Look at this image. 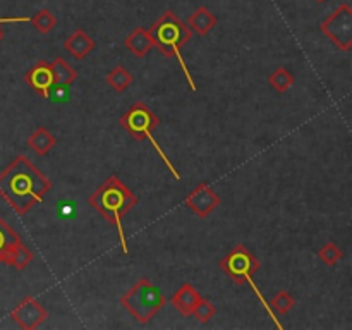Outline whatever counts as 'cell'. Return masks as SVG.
<instances>
[{"label":"cell","mask_w":352,"mask_h":330,"mask_svg":"<svg viewBox=\"0 0 352 330\" xmlns=\"http://www.w3.org/2000/svg\"><path fill=\"white\" fill-rule=\"evenodd\" d=\"M52 182L38 170L26 155H17L0 172V198L6 199L17 215H26L34 205L45 199Z\"/></svg>","instance_id":"6da1fadb"},{"label":"cell","mask_w":352,"mask_h":330,"mask_svg":"<svg viewBox=\"0 0 352 330\" xmlns=\"http://www.w3.org/2000/svg\"><path fill=\"white\" fill-rule=\"evenodd\" d=\"M88 203L100 215L113 223L119 232L120 248H122L124 254H129L126 232L122 227V217L138 205V195H134L117 175H110L89 195Z\"/></svg>","instance_id":"7a4b0ae2"},{"label":"cell","mask_w":352,"mask_h":330,"mask_svg":"<svg viewBox=\"0 0 352 330\" xmlns=\"http://www.w3.org/2000/svg\"><path fill=\"white\" fill-rule=\"evenodd\" d=\"M153 43L165 57L168 58H177L179 65H181L182 72H184L188 85L192 91H196V82L192 79L191 72H189L188 65H186L184 58H182L181 50L186 43H189L192 38L191 28L186 23H182L181 17L174 12V10H165L153 24L150 30Z\"/></svg>","instance_id":"3957f363"},{"label":"cell","mask_w":352,"mask_h":330,"mask_svg":"<svg viewBox=\"0 0 352 330\" xmlns=\"http://www.w3.org/2000/svg\"><path fill=\"white\" fill-rule=\"evenodd\" d=\"M220 267H222L223 274L229 275L236 284L243 285V284H250L251 289L254 291V294L258 296L260 302L263 305L265 311L268 313V316L272 318V322L275 323L277 329H282V323L278 322V318L275 316L274 309L270 308V302L265 299V296L261 294V291L258 289V285L254 284L253 280V274L256 270H260V260L248 250L244 244H236L226 256L222 258L220 261Z\"/></svg>","instance_id":"277c9868"},{"label":"cell","mask_w":352,"mask_h":330,"mask_svg":"<svg viewBox=\"0 0 352 330\" xmlns=\"http://www.w3.org/2000/svg\"><path fill=\"white\" fill-rule=\"evenodd\" d=\"M120 126L127 131L133 138H136L138 141L148 140L153 148L157 150V153L160 155V158L164 160V164L167 165L168 172L175 177V181H181V174L177 172V168L172 165V162L168 160L167 155L164 153L160 144L157 143V140L153 138V131L160 126V117L150 109V107L144 105L143 102H136L133 107L127 109V112L120 117Z\"/></svg>","instance_id":"5b68a950"},{"label":"cell","mask_w":352,"mask_h":330,"mask_svg":"<svg viewBox=\"0 0 352 330\" xmlns=\"http://www.w3.org/2000/svg\"><path fill=\"white\" fill-rule=\"evenodd\" d=\"M120 305L140 323H146L164 308L165 298L160 289L146 277H141L126 294L120 298Z\"/></svg>","instance_id":"8992f818"},{"label":"cell","mask_w":352,"mask_h":330,"mask_svg":"<svg viewBox=\"0 0 352 330\" xmlns=\"http://www.w3.org/2000/svg\"><path fill=\"white\" fill-rule=\"evenodd\" d=\"M33 253L19 234L0 217V265H9L23 272L33 261Z\"/></svg>","instance_id":"52a82bcc"},{"label":"cell","mask_w":352,"mask_h":330,"mask_svg":"<svg viewBox=\"0 0 352 330\" xmlns=\"http://www.w3.org/2000/svg\"><path fill=\"white\" fill-rule=\"evenodd\" d=\"M320 31L332 40L339 50L349 52L352 48V7L340 3L322 24Z\"/></svg>","instance_id":"ba28073f"},{"label":"cell","mask_w":352,"mask_h":330,"mask_svg":"<svg viewBox=\"0 0 352 330\" xmlns=\"http://www.w3.org/2000/svg\"><path fill=\"white\" fill-rule=\"evenodd\" d=\"M48 311L40 305L36 298L26 296L16 308L10 311V318L24 330H34L47 320Z\"/></svg>","instance_id":"9c48e42d"},{"label":"cell","mask_w":352,"mask_h":330,"mask_svg":"<svg viewBox=\"0 0 352 330\" xmlns=\"http://www.w3.org/2000/svg\"><path fill=\"white\" fill-rule=\"evenodd\" d=\"M184 205L191 208L201 219H206L210 213L220 205V196L212 189L208 182H199L184 199Z\"/></svg>","instance_id":"30bf717a"},{"label":"cell","mask_w":352,"mask_h":330,"mask_svg":"<svg viewBox=\"0 0 352 330\" xmlns=\"http://www.w3.org/2000/svg\"><path fill=\"white\" fill-rule=\"evenodd\" d=\"M28 85L40 93L43 98H50V91L54 88V74H52V67L47 60H38L30 71L24 74Z\"/></svg>","instance_id":"8fae6325"},{"label":"cell","mask_w":352,"mask_h":330,"mask_svg":"<svg viewBox=\"0 0 352 330\" xmlns=\"http://www.w3.org/2000/svg\"><path fill=\"white\" fill-rule=\"evenodd\" d=\"M199 299H201V294L198 292V289L188 282V284H182L181 289L172 296L170 302L179 313H182L184 316H191Z\"/></svg>","instance_id":"7c38bea8"},{"label":"cell","mask_w":352,"mask_h":330,"mask_svg":"<svg viewBox=\"0 0 352 330\" xmlns=\"http://www.w3.org/2000/svg\"><path fill=\"white\" fill-rule=\"evenodd\" d=\"M64 47H65V50L72 55V57H76L81 60V58L88 57V55L95 50L96 41L93 40V38L89 36L85 30H76V31H72L71 36L64 41Z\"/></svg>","instance_id":"4fadbf2b"},{"label":"cell","mask_w":352,"mask_h":330,"mask_svg":"<svg viewBox=\"0 0 352 330\" xmlns=\"http://www.w3.org/2000/svg\"><path fill=\"white\" fill-rule=\"evenodd\" d=\"M124 45H126V48L131 52V54L136 55V57L140 58L144 57V55L155 47L150 31H148L146 28H141V26L136 28L133 33L127 34L126 40H124Z\"/></svg>","instance_id":"5bb4252c"},{"label":"cell","mask_w":352,"mask_h":330,"mask_svg":"<svg viewBox=\"0 0 352 330\" xmlns=\"http://www.w3.org/2000/svg\"><path fill=\"white\" fill-rule=\"evenodd\" d=\"M217 23H219V19H217L215 14L205 6L198 7V9L189 16V28H191V31L198 33L199 36H206V34L217 26Z\"/></svg>","instance_id":"9a60e30c"},{"label":"cell","mask_w":352,"mask_h":330,"mask_svg":"<svg viewBox=\"0 0 352 330\" xmlns=\"http://www.w3.org/2000/svg\"><path fill=\"white\" fill-rule=\"evenodd\" d=\"M55 144H57L55 136L47 129V127H43V126L36 127V129L33 131V134L28 138V146H30L34 153L41 155V157H43V155H47L48 151L55 146Z\"/></svg>","instance_id":"2e32d148"},{"label":"cell","mask_w":352,"mask_h":330,"mask_svg":"<svg viewBox=\"0 0 352 330\" xmlns=\"http://www.w3.org/2000/svg\"><path fill=\"white\" fill-rule=\"evenodd\" d=\"M52 74H54L55 85L60 86H69L76 81L78 78V72L72 69V65L69 62H65L62 57H55L50 64Z\"/></svg>","instance_id":"e0dca14e"},{"label":"cell","mask_w":352,"mask_h":330,"mask_svg":"<svg viewBox=\"0 0 352 330\" xmlns=\"http://www.w3.org/2000/svg\"><path fill=\"white\" fill-rule=\"evenodd\" d=\"M105 81L107 85H110V88H112L113 91L122 93L133 85V74H131L124 65H117L116 69H112V71L107 74Z\"/></svg>","instance_id":"ac0fdd59"},{"label":"cell","mask_w":352,"mask_h":330,"mask_svg":"<svg viewBox=\"0 0 352 330\" xmlns=\"http://www.w3.org/2000/svg\"><path fill=\"white\" fill-rule=\"evenodd\" d=\"M30 23L33 24V28L38 33L45 34L55 30V26H57V17H55L54 12H50L48 9H40L38 12H34L33 16L30 17Z\"/></svg>","instance_id":"d6986e66"},{"label":"cell","mask_w":352,"mask_h":330,"mask_svg":"<svg viewBox=\"0 0 352 330\" xmlns=\"http://www.w3.org/2000/svg\"><path fill=\"white\" fill-rule=\"evenodd\" d=\"M268 82H270V86L277 93H285L294 85V74L289 69L278 67L277 71H274L268 76Z\"/></svg>","instance_id":"ffe728a7"},{"label":"cell","mask_w":352,"mask_h":330,"mask_svg":"<svg viewBox=\"0 0 352 330\" xmlns=\"http://www.w3.org/2000/svg\"><path fill=\"white\" fill-rule=\"evenodd\" d=\"M294 305H296L294 298H292L291 292L287 291H278L270 301V308L274 309V311L280 313V315H285V313L291 311Z\"/></svg>","instance_id":"44dd1931"},{"label":"cell","mask_w":352,"mask_h":330,"mask_svg":"<svg viewBox=\"0 0 352 330\" xmlns=\"http://www.w3.org/2000/svg\"><path fill=\"white\" fill-rule=\"evenodd\" d=\"M318 258L320 261H323V263L329 265V267H333V265L339 263V260L342 258V250H340L336 243H327L320 248Z\"/></svg>","instance_id":"7402d4cb"},{"label":"cell","mask_w":352,"mask_h":330,"mask_svg":"<svg viewBox=\"0 0 352 330\" xmlns=\"http://www.w3.org/2000/svg\"><path fill=\"white\" fill-rule=\"evenodd\" d=\"M215 313H217L215 305H213L212 301H208V299L201 298V299H199L198 305H196L192 315L196 316V320H198L199 323H208L210 320L215 316Z\"/></svg>","instance_id":"603a6c76"},{"label":"cell","mask_w":352,"mask_h":330,"mask_svg":"<svg viewBox=\"0 0 352 330\" xmlns=\"http://www.w3.org/2000/svg\"><path fill=\"white\" fill-rule=\"evenodd\" d=\"M28 21H30V17H0V41L3 38V23H28Z\"/></svg>","instance_id":"cb8c5ba5"},{"label":"cell","mask_w":352,"mask_h":330,"mask_svg":"<svg viewBox=\"0 0 352 330\" xmlns=\"http://www.w3.org/2000/svg\"><path fill=\"white\" fill-rule=\"evenodd\" d=\"M316 2H325V0H316Z\"/></svg>","instance_id":"d4e9b609"}]
</instances>
